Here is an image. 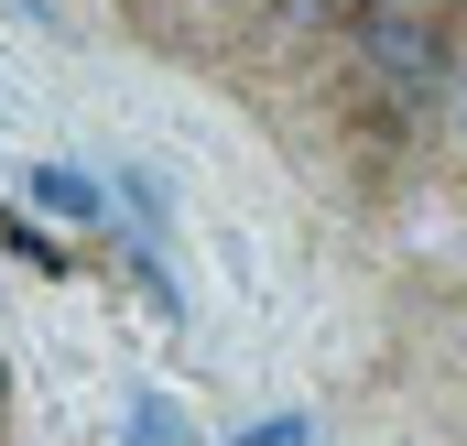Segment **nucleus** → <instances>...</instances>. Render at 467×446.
Here are the masks:
<instances>
[{
  "label": "nucleus",
  "instance_id": "1",
  "mask_svg": "<svg viewBox=\"0 0 467 446\" xmlns=\"http://www.w3.org/2000/svg\"><path fill=\"white\" fill-rule=\"evenodd\" d=\"M22 207H44L66 228H109V175H88V164H22Z\"/></svg>",
  "mask_w": 467,
  "mask_h": 446
},
{
  "label": "nucleus",
  "instance_id": "2",
  "mask_svg": "<svg viewBox=\"0 0 467 446\" xmlns=\"http://www.w3.org/2000/svg\"><path fill=\"white\" fill-rule=\"evenodd\" d=\"M109 228H130L141 250H163L174 239V186L152 164H109Z\"/></svg>",
  "mask_w": 467,
  "mask_h": 446
},
{
  "label": "nucleus",
  "instance_id": "3",
  "mask_svg": "<svg viewBox=\"0 0 467 446\" xmlns=\"http://www.w3.org/2000/svg\"><path fill=\"white\" fill-rule=\"evenodd\" d=\"M119 446H196V425H185L163 392H130V425H119Z\"/></svg>",
  "mask_w": 467,
  "mask_h": 446
},
{
  "label": "nucleus",
  "instance_id": "4",
  "mask_svg": "<svg viewBox=\"0 0 467 446\" xmlns=\"http://www.w3.org/2000/svg\"><path fill=\"white\" fill-rule=\"evenodd\" d=\"M229 446H305V414H261V425H239Z\"/></svg>",
  "mask_w": 467,
  "mask_h": 446
},
{
  "label": "nucleus",
  "instance_id": "5",
  "mask_svg": "<svg viewBox=\"0 0 467 446\" xmlns=\"http://www.w3.org/2000/svg\"><path fill=\"white\" fill-rule=\"evenodd\" d=\"M0 414H11V348H0Z\"/></svg>",
  "mask_w": 467,
  "mask_h": 446
},
{
  "label": "nucleus",
  "instance_id": "6",
  "mask_svg": "<svg viewBox=\"0 0 467 446\" xmlns=\"http://www.w3.org/2000/svg\"><path fill=\"white\" fill-rule=\"evenodd\" d=\"M402 11H467V0H402Z\"/></svg>",
  "mask_w": 467,
  "mask_h": 446
},
{
  "label": "nucleus",
  "instance_id": "7",
  "mask_svg": "<svg viewBox=\"0 0 467 446\" xmlns=\"http://www.w3.org/2000/svg\"><path fill=\"white\" fill-rule=\"evenodd\" d=\"M457 153H467V88H457Z\"/></svg>",
  "mask_w": 467,
  "mask_h": 446
}]
</instances>
